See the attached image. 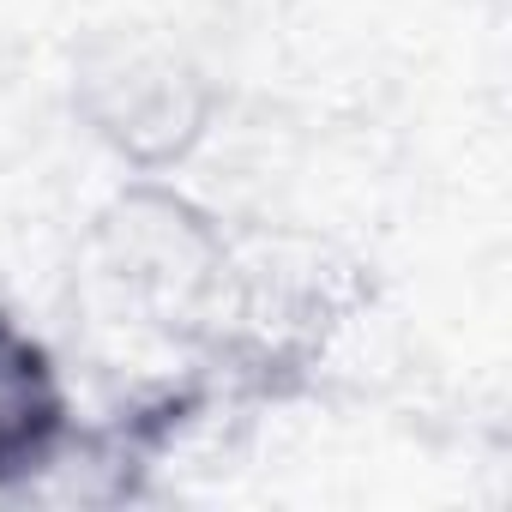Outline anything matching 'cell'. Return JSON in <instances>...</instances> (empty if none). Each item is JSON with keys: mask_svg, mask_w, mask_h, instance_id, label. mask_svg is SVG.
<instances>
[{"mask_svg": "<svg viewBox=\"0 0 512 512\" xmlns=\"http://www.w3.org/2000/svg\"><path fill=\"white\" fill-rule=\"evenodd\" d=\"M73 392L37 332L0 338V500H19L73 434Z\"/></svg>", "mask_w": 512, "mask_h": 512, "instance_id": "3957f363", "label": "cell"}, {"mask_svg": "<svg viewBox=\"0 0 512 512\" xmlns=\"http://www.w3.org/2000/svg\"><path fill=\"white\" fill-rule=\"evenodd\" d=\"M19 326H25V320H19V314H13V302H7V296H0V338H13V332H19Z\"/></svg>", "mask_w": 512, "mask_h": 512, "instance_id": "277c9868", "label": "cell"}, {"mask_svg": "<svg viewBox=\"0 0 512 512\" xmlns=\"http://www.w3.org/2000/svg\"><path fill=\"white\" fill-rule=\"evenodd\" d=\"M73 115L127 175H175L217 121V85L187 49L115 31L79 55Z\"/></svg>", "mask_w": 512, "mask_h": 512, "instance_id": "7a4b0ae2", "label": "cell"}, {"mask_svg": "<svg viewBox=\"0 0 512 512\" xmlns=\"http://www.w3.org/2000/svg\"><path fill=\"white\" fill-rule=\"evenodd\" d=\"M91 278L133 326L199 350L235 284V241L169 175H133L91 217Z\"/></svg>", "mask_w": 512, "mask_h": 512, "instance_id": "6da1fadb", "label": "cell"}]
</instances>
